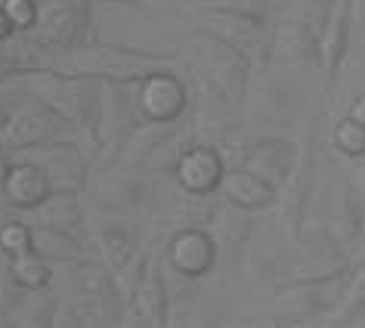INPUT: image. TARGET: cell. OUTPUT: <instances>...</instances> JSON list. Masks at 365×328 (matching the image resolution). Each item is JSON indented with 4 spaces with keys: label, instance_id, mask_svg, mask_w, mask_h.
<instances>
[{
    "label": "cell",
    "instance_id": "6da1fadb",
    "mask_svg": "<svg viewBox=\"0 0 365 328\" xmlns=\"http://www.w3.org/2000/svg\"><path fill=\"white\" fill-rule=\"evenodd\" d=\"M53 68L71 78L96 81V84L133 87L152 75H161V71H180V59L121 47V43H84L78 50L62 53V59Z\"/></svg>",
    "mask_w": 365,
    "mask_h": 328
},
{
    "label": "cell",
    "instance_id": "7a4b0ae2",
    "mask_svg": "<svg viewBox=\"0 0 365 328\" xmlns=\"http://www.w3.org/2000/svg\"><path fill=\"white\" fill-rule=\"evenodd\" d=\"M6 87L25 90V96L50 108L75 130H84L90 140L96 136V115H99V84L84 78L62 75L56 68H31L22 75H4Z\"/></svg>",
    "mask_w": 365,
    "mask_h": 328
},
{
    "label": "cell",
    "instance_id": "3957f363",
    "mask_svg": "<svg viewBox=\"0 0 365 328\" xmlns=\"http://www.w3.org/2000/svg\"><path fill=\"white\" fill-rule=\"evenodd\" d=\"M192 50H195V68L242 112L245 99H248L251 68H254L251 59L242 50L217 41L214 34H207L202 29H192Z\"/></svg>",
    "mask_w": 365,
    "mask_h": 328
},
{
    "label": "cell",
    "instance_id": "277c9868",
    "mask_svg": "<svg viewBox=\"0 0 365 328\" xmlns=\"http://www.w3.org/2000/svg\"><path fill=\"white\" fill-rule=\"evenodd\" d=\"M192 16V29H202L207 34H214L217 41L230 43V47L242 50L251 59V66H269V34H267V22L263 19H251L242 13H230V10H214V6H189Z\"/></svg>",
    "mask_w": 365,
    "mask_h": 328
},
{
    "label": "cell",
    "instance_id": "5b68a950",
    "mask_svg": "<svg viewBox=\"0 0 365 328\" xmlns=\"http://www.w3.org/2000/svg\"><path fill=\"white\" fill-rule=\"evenodd\" d=\"M71 285H75V300L71 304L78 307V313L87 319L90 328H118L121 325V309L127 307L121 291H118L112 272H108L103 263L84 260L75 267V276H71Z\"/></svg>",
    "mask_w": 365,
    "mask_h": 328
},
{
    "label": "cell",
    "instance_id": "8992f818",
    "mask_svg": "<svg viewBox=\"0 0 365 328\" xmlns=\"http://www.w3.org/2000/svg\"><path fill=\"white\" fill-rule=\"evenodd\" d=\"M71 130H75L71 124H66L59 115H53L50 108L31 99V103L16 106L6 124L0 127V149H6L10 155H22L53 143H75Z\"/></svg>",
    "mask_w": 365,
    "mask_h": 328
},
{
    "label": "cell",
    "instance_id": "52a82bcc",
    "mask_svg": "<svg viewBox=\"0 0 365 328\" xmlns=\"http://www.w3.org/2000/svg\"><path fill=\"white\" fill-rule=\"evenodd\" d=\"M34 41L47 53H68L84 47L90 34V4L84 0H41Z\"/></svg>",
    "mask_w": 365,
    "mask_h": 328
},
{
    "label": "cell",
    "instance_id": "ba28073f",
    "mask_svg": "<svg viewBox=\"0 0 365 328\" xmlns=\"http://www.w3.org/2000/svg\"><path fill=\"white\" fill-rule=\"evenodd\" d=\"M313 170H316V145H313V133H304V140L297 143V158L294 168L285 180V186L279 189L282 195V226L291 245H300V232H304V217H307V205L313 195Z\"/></svg>",
    "mask_w": 365,
    "mask_h": 328
},
{
    "label": "cell",
    "instance_id": "9c48e42d",
    "mask_svg": "<svg viewBox=\"0 0 365 328\" xmlns=\"http://www.w3.org/2000/svg\"><path fill=\"white\" fill-rule=\"evenodd\" d=\"M13 158L41 168L50 180L53 193H81V189L87 186V177H90V161L84 158V152L78 149V143L41 145V149L13 155Z\"/></svg>",
    "mask_w": 365,
    "mask_h": 328
},
{
    "label": "cell",
    "instance_id": "30bf717a",
    "mask_svg": "<svg viewBox=\"0 0 365 328\" xmlns=\"http://www.w3.org/2000/svg\"><path fill=\"white\" fill-rule=\"evenodd\" d=\"M140 118L152 124H177L182 121L189 108V84L177 71H161V75L145 78L133 87Z\"/></svg>",
    "mask_w": 365,
    "mask_h": 328
},
{
    "label": "cell",
    "instance_id": "8fae6325",
    "mask_svg": "<svg viewBox=\"0 0 365 328\" xmlns=\"http://www.w3.org/2000/svg\"><path fill=\"white\" fill-rule=\"evenodd\" d=\"M350 276V272H346ZM346 276L328 279V282H309V285H288L282 288L272 307L282 319H294V322H313V319L331 313L337 300L344 294Z\"/></svg>",
    "mask_w": 365,
    "mask_h": 328
},
{
    "label": "cell",
    "instance_id": "7c38bea8",
    "mask_svg": "<svg viewBox=\"0 0 365 328\" xmlns=\"http://www.w3.org/2000/svg\"><path fill=\"white\" fill-rule=\"evenodd\" d=\"M350 38H353V0H334L331 13H328L322 31H319V59H316L328 96H331L337 75H341L346 50H350Z\"/></svg>",
    "mask_w": 365,
    "mask_h": 328
},
{
    "label": "cell",
    "instance_id": "4fadbf2b",
    "mask_svg": "<svg viewBox=\"0 0 365 328\" xmlns=\"http://www.w3.org/2000/svg\"><path fill=\"white\" fill-rule=\"evenodd\" d=\"M164 257H168V267L180 279L195 282L217 267L220 248H217L214 235L207 230H180L164 245Z\"/></svg>",
    "mask_w": 365,
    "mask_h": 328
},
{
    "label": "cell",
    "instance_id": "5bb4252c",
    "mask_svg": "<svg viewBox=\"0 0 365 328\" xmlns=\"http://www.w3.org/2000/svg\"><path fill=\"white\" fill-rule=\"evenodd\" d=\"M319 59V31L300 16H285L269 34V66L304 68Z\"/></svg>",
    "mask_w": 365,
    "mask_h": 328
},
{
    "label": "cell",
    "instance_id": "9a60e30c",
    "mask_svg": "<svg viewBox=\"0 0 365 328\" xmlns=\"http://www.w3.org/2000/svg\"><path fill=\"white\" fill-rule=\"evenodd\" d=\"M226 177V161L223 155L214 149V145L198 143L192 145L182 161L173 170V180L182 193H192V195H217L220 193V183Z\"/></svg>",
    "mask_w": 365,
    "mask_h": 328
},
{
    "label": "cell",
    "instance_id": "2e32d148",
    "mask_svg": "<svg viewBox=\"0 0 365 328\" xmlns=\"http://www.w3.org/2000/svg\"><path fill=\"white\" fill-rule=\"evenodd\" d=\"M294 158H297V145L291 140H282V136H260V140H251L248 143V152H245V161L242 168L257 174L260 180L276 189L285 186V180L294 168Z\"/></svg>",
    "mask_w": 365,
    "mask_h": 328
},
{
    "label": "cell",
    "instance_id": "e0dca14e",
    "mask_svg": "<svg viewBox=\"0 0 365 328\" xmlns=\"http://www.w3.org/2000/svg\"><path fill=\"white\" fill-rule=\"evenodd\" d=\"M140 168H130L124 161H115L99 170L96 177V198L108 211H136L145 195V183L136 174Z\"/></svg>",
    "mask_w": 365,
    "mask_h": 328
},
{
    "label": "cell",
    "instance_id": "ac0fdd59",
    "mask_svg": "<svg viewBox=\"0 0 365 328\" xmlns=\"http://www.w3.org/2000/svg\"><path fill=\"white\" fill-rule=\"evenodd\" d=\"M127 309L143 319L149 328H168V316H170V297H168V282H164V272L158 267V260H149V270H145L143 285L136 288V294L130 297Z\"/></svg>",
    "mask_w": 365,
    "mask_h": 328
},
{
    "label": "cell",
    "instance_id": "d6986e66",
    "mask_svg": "<svg viewBox=\"0 0 365 328\" xmlns=\"http://www.w3.org/2000/svg\"><path fill=\"white\" fill-rule=\"evenodd\" d=\"M362 226H365V207L359 202V195L353 193L350 180L341 177V186H337V195H334V217L328 223V239H331L334 248L350 251L359 242Z\"/></svg>",
    "mask_w": 365,
    "mask_h": 328
},
{
    "label": "cell",
    "instance_id": "ffe728a7",
    "mask_svg": "<svg viewBox=\"0 0 365 328\" xmlns=\"http://www.w3.org/2000/svg\"><path fill=\"white\" fill-rule=\"evenodd\" d=\"M220 195L226 205L239 207V211H263V207H272L279 202V193L272 189L267 180H260L257 174L245 168L226 170L223 183H220Z\"/></svg>",
    "mask_w": 365,
    "mask_h": 328
},
{
    "label": "cell",
    "instance_id": "44dd1931",
    "mask_svg": "<svg viewBox=\"0 0 365 328\" xmlns=\"http://www.w3.org/2000/svg\"><path fill=\"white\" fill-rule=\"evenodd\" d=\"M59 304L62 300L53 294L50 288H16L13 285V294H10V313H6V319H10L13 325L19 328H53V319H56L59 313Z\"/></svg>",
    "mask_w": 365,
    "mask_h": 328
},
{
    "label": "cell",
    "instance_id": "7402d4cb",
    "mask_svg": "<svg viewBox=\"0 0 365 328\" xmlns=\"http://www.w3.org/2000/svg\"><path fill=\"white\" fill-rule=\"evenodd\" d=\"M53 195V186L41 168L29 161H13V170L6 177L4 198L19 211H38V207Z\"/></svg>",
    "mask_w": 365,
    "mask_h": 328
},
{
    "label": "cell",
    "instance_id": "603a6c76",
    "mask_svg": "<svg viewBox=\"0 0 365 328\" xmlns=\"http://www.w3.org/2000/svg\"><path fill=\"white\" fill-rule=\"evenodd\" d=\"M220 207H223V195H192V193H182L177 186V198H173V207H170V223H173V232L180 230H207L217 223L220 217Z\"/></svg>",
    "mask_w": 365,
    "mask_h": 328
},
{
    "label": "cell",
    "instance_id": "cb8c5ba5",
    "mask_svg": "<svg viewBox=\"0 0 365 328\" xmlns=\"http://www.w3.org/2000/svg\"><path fill=\"white\" fill-rule=\"evenodd\" d=\"M93 248H96L99 263L112 272V279L121 276L127 267H133V263L143 257L136 239L127 230H121V226H106V230H99L93 235Z\"/></svg>",
    "mask_w": 365,
    "mask_h": 328
},
{
    "label": "cell",
    "instance_id": "d4e9b609",
    "mask_svg": "<svg viewBox=\"0 0 365 328\" xmlns=\"http://www.w3.org/2000/svg\"><path fill=\"white\" fill-rule=\"evenodd\" d=\"M31 245H34V254L43 257L47 263H68V267H78V263L87 260V248H84V242H81V235H71V232L47 230V226H31Z\"/></svg>",
    "mask_w": 365,
    "mask_h": 328
},
{
    "label": "cell",
    "instance_id": "484cf974",
    "mask_svg": "<svg viewBox=\"0 0 365 328\" xmlns=\"http://www.w3.org/2000/svg\"><path fill=\"white\" fill-rule=\"evenodd\" d=\"M31 226H47V230L81 235L84 214H81V198L78 193H53L38 211H31Z\"/></svg>",
    "mask_w": 365,
    "mask_h": 328
},
{
    "label": "cell",
    "instance_id": "4316f807",
    "mask_svg": "<svg viewBox=\"0 0 365 328\" xmlns=\"http://www.w3.org/2000/svg\"><path fill=\"white\" fill-rule=\"evenodd\" d=\"M365 319V260L356 263L346 276L344 294L337 300V307L331 309V319H328V328H346L356 319Z\"/></svg>",
    "mask_w": 365,
    "mask_h": 328
},
{
    "label": "cell",
    "instance_id": "83f0119b",
    "mask_svg": "<svg viewBox=\"0 0 365 328\" xmlns=\"http://www.w3.org/2000/svg\"><path fill=\"white\" fill-rule=\"evenodd\" d=\"M10 282L16 288H50V282H53V270H50V263L38 257L34 251L29 254H22V257H13L10 260Z\"/></svg>",
    "mask_w": 365,
    "mask_h": 328
},
{
    "label": "cell",
    "instance_id": "f1b7e54d",
    "mask_svg": "<svg viewBox=\"0 0 365 328\" xmlns=\"http://www.w3.org/2000/svg\"><path fill=\"white\" fill-rule=\"evenodd\" d=\"M331 145L344 155L346 161L365 158V127L356 124L353 118H341L331 130Z\"/></svg>",
    "mask_w": 365,
    "mask_h": 328
},
{
    "label": "cell",
    "instance_id": "f546056e",
    "mask_svg": "<svg viewBox=\"0 0 365 328\" xmlns=\"http://www.w3.org/2000/svg\"><path fill=\"white\" fill-rule=\"evenodd\" d=\"M0 251H4L10 260L34 251V245H31V223L10 220V223L0 226Z\"/></svg>",
    "mask_w": 365,
    "mask_h": 328
},
{
    "label": "cell",
    "instance_id": "4dcf8cb0",
    "mask_svg": "<svg viewBox=\"0 0 365 328\" xmlns=\"http://www.w3.org/2000/svg\"><path fill=\"white\" fill-rule=\"evenodd\" d=\"M0 10L6 13V19L13 22V29L19 34L34 31L41 16V0H0Z\"/></svg>",
    "mask_w": 365,
    "mask_h": 328
},
{
    "label": "cell",
    "instance_id": "1f68e13d",
    "mask_svg": "<svg viewBox=\"0 0 365 328\" xmlns=\"http://www.w3.org/2000/svg\"><path fill=\"white\" fill-rule=\"evenodd\" d=\"M211 313L202 304H189V300H180V304L170 307L168 316V328H217L214 319H207Z\"/></svg>",
    "mask_w": 365,
    "mask_h": 328
},
{
    "label": "cell",
    "instance_id": "d6a6232c",
    "mask_svg": "<svg viewBox=\"0 0 365 328\" xmlns=\"http://www.w3.org/2000/svg\"><path fill=\"white\" fill-rule=\"evenodd\" d=\"M202 6L242 13V16H251V19H263V22H267L269 16H272V6H276V0H207V4H202Z\"/></svg>",
    "mask_w": 365,
    "mask_h": 328
},
{
    "label": "cell",
    "instance_id": "836d02e7",
    "mask_svg": "<svg viewBox=\"0 0 365 328\" xmlns=\"http://www.w3.org/2000/svg\"><path fill=\"white\" fill-rule=\"evenodd\" d=\"M53 328H90L87 325V319L78 313V307L75 304H59V313H56V319H53Z\"/></svg>",
    "mask_w": 365,
    "mask_h": 328
},
{
    "label": "cell",
    "instance_id": "e575fe53",
    "mask_svg": "<svg viewBox=\"0 0 365 328\" xmlns=\"http://www.w3.org/2000/svg\"><path fill=\"white\" fill-rule=\"evenodd\" d=\"M346 180H350L353 193L359 195V202H362V207H365V158H359V161L350 164V174H346Z\"/></svg>",
    "mask_w": 365,
    "mask_h": 328
},
{
    "label": "cell",
    "instance_id": "d590c367",
    "mask_svg": "<svg viewBox=\"0 0 365 328\" xmlns=\"http://www.w3.org/2000/svg\"><path fill=\"white\" fill-rule=\"evenodd\" d=\"M13 155L6 152V149H0V195H4V186H6V177H10V170H13Z\"/></svg>",
    "mask_w": 365,
    "mask_h": 328
},
{
    "label": "cell",
    "instance_id": "8d00e7d4",
    "mask_svg": "<svg viewBox=\"0 0 365 328\" xmlns=\"http://www.w3.org/2000/svg\"><path fill=\"white\" fill-rule=\"evenodd\" d=\"M346 118H353L356 124L365 127V93H359V96H356L353 103H350V112H346Z\"/></svg>",
    "mask_w": 365,
    "mask_h": 328
},
{
    "label": "cell",
    "instance_id": "74e56055",
    "mask_svg": "<svg viewBox=\"0 0 365 328\" xmlns=\"http://www.w3.org/2000/svg\"><path fill=\"white\" fill-rule=\"evenodd\" d=\"M13 34H16V29H13V22H10V19H6V13H4V10H0V43H4V41H10V38H13Z\"/></svg>",
    "mask_w": 365,
    "mask_h": 328
},
{
    "label": "cell",
    "instance_id": "f35d334b",
    "mask_svg": "<svg viewBox=\"0 0 365 328\" xmlns=\"http://www.w3.org/2000/svg\"><path fill=\"white\" fill-rule=\"evenodd\" d=\"M353 22H362L365 29V0H353Z\"/></svg>",
    "mask_w": 365,
    "mask_h": 328
},
{
    "label": "cell",
    "instance_id": "ab89813d",
    "mask_svg": "<svg viewBox=\"0 0 365 328\" xmlns=\"http://www.w3.org/2000/svg\"><path fill=\"white\" fill-rule=\"evenodd\" d=\"M84 4H99V0H84ZM103 4H124V6H143L149 0H103Z\"/></svg>",
    "mask_w": 365,
    "mask_h": 328
},
{
    "label": "cell",
    "instance_id": "60d3db41",
    "mask_svg": "<svg viewBox=\"0 0 365 328\" xmlns=\"http://www.w3.org/2000/svg\"><path fill=\"white\" fill-rule=\"evenodd\" d=\"M356 248H359V254L353 257V267H356V263H362V260H365V226H362V235H359V242H356Z\"/></svg>",
    "mask_w": 365,
    "mask_h": 328
},
{
    "label": "cell",
    "instance_id": "b9f144b4",
    "mask_svg": "<svg viewBox=\"0 0 365 328\" xmlns=\"http://www.w3.org/2000/svg\"><path fill=\"white\" fill-rule=\"evenodd\" d=\"M0 328H19V325H13L10 319H0Z\"/></svg>",
    "mask_w": 365,
    "mask_h": 328
}]
</instances>
